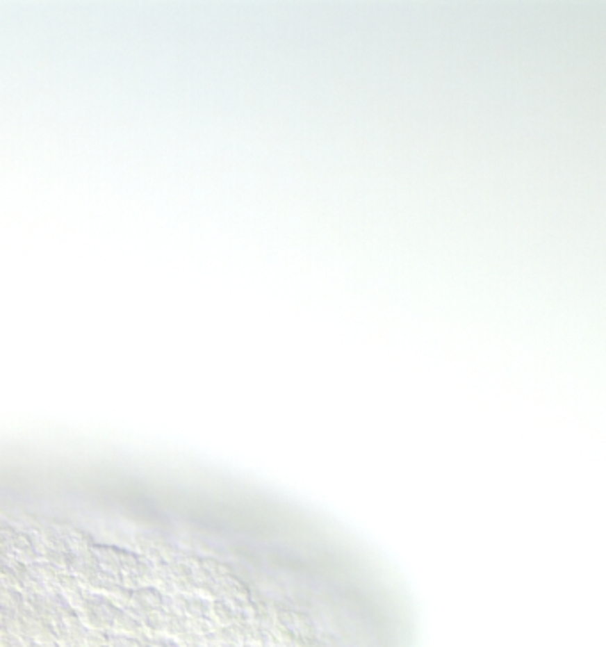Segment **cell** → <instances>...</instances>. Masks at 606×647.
Returning a JSON list of instances; mask_svg holds the SVG:
<instances>
[{
    "label": "cell",
    "mask_w": 606,
    "mask_h": 647,
    "mask_svg": "<svg viewBox=\"0 0 606 647\" xmlns=\"http://www.w3.org/2000/svg\"><path fill=\"white\" fill-rule=\"evenodd\" d=\"M120 608L100 592H85L82 605L76 608V614L89 630H101L113 633L114 617Z\"/></svg>",
    "instance_id": "cell-1"
},
{
    "label": "cell",
    "mask_w": 606,
    "mask_h": 647,
    "mask_svg": "<svg viewBox=\"0 0 606 647\" xmlns=\"http://www.w3.org/2000/svg\"><path fill=\"white\" fill-rule=\"evenodd\" d=\"M113 633H120V635H126V637H136V639H141L142 642L149 644V637L146 633L145 626L139 619H136L133 615H130L126 610H117L116 617H114V624H113Z\"/></svg>",
    "instance_id": "cell-2"
},
{
    "label": "cell",
    "mask_w": 606,
    "mask_h": 647,
    "mask_svg": "<svg viewBox=\"0 0 606 647\" xmlns=\"http://www.w3.org/2000/svg\"><path fill=\"white\" fill-rule=\"evenodd\" d=\"M164 594L155 585H145V587L133 589L132 591V607L139 608L141 612H152L162 608Z\"/></svg>",
    "instance_id": "cell-3"
},
{
    "label": "cell",
    "mask_w": 606,
    "mask_h": 647,
    "mask_svg": "<svg viewBox=\"0 0 606 647\" xmlns=\"http://www.w3.org/2000/svg\"><path fill=\"white\" fill-rule=\"evenodd\" d=\"M57 591L68 599L69 605H72L75 610L81 607L82 601H84V598H85V592H88L84 587H82V583L79 582V580H76L72 573H66V571L60 573L59 583H57Z\"/></svg>",
    "instance_id": "cell-4"
},
{
    "label": "cell",
    "mask_w": 606,
    "mask_h": 647,
    "mask_svg": "<svg viewBox=\"0 0 606 647\" xmlns=\"http://www.w3.org/2000/svg\"><path fill=\"white\" fill-rule=\"evenodd\" d=\"M11 551H15V555H17L15 559L18 562L33 564L40 560V550H38L36 543H33V539L28 537L27 534H24V532L15 534L11 543Z\"/></svg>",
    "instance_id": "cell-5"
},
{
    "label": "cell",
    "mask_w": 606,
    "mask_h": 647,
    "mask_svg": "<svg viewBox=\"0 0 606 647\" xmlns=\"http://www.w3.org/2000/svg\"><path fill=\"white\" fill-rule=\"evenodd\" d=\"M92 551L97 555L98 564H100L101 569L113 573V575H116L117 578L121 580V548L95 544Z\"/></svg>",
    "instance_id": "cell-6"
},
{
    "label": "cell",
    "mask_w": 606,
    "mask_h": 647,
    "mask_svg": "<svg viewBox=\"0 0 606 647\" xmlns=\"http://www.w3.org/2000/svg\"><path fill=\"white\" fill-rule=\"evenodd\" d=\"M28 569L33 571V575L43 583L44 587L49 589V591H57V583H59V576H60V569L56 567L54 564L47 562V560H36L33 564H27Z\"/></svg>",
    "instance_id": "cell-7"
},
{
    "label": "cell",
    "mask_w": 606,
    "mask_h": 647,
    "mask_svg": "<svg viewBox=\"0 0 606 647\" xmlns=\"http://www.w3.org/2000/svg\"><path fill=\"white\" fill-rule=\"evenodd\" d=\"M0 607L11 612H20L25 607V596L20 589L8 587L0 583Z\"/></svg>",
    "instance_id": "cell-8"
},
{
    "label": "cell",
    "mask_w": 606,
    "mask_h": 647,
    "mask_svg": "<svg viewBox=\"0 0 606 647\" xmlns=\"http://www.w3.org/2000/svg\"><path fill=\"white\" fill-rule=\"evenodd\" d=\"M208 615H212V601L203 596H187L185 617H208Z\"/></svg>",
    "instance_id": "cell-9"
},
{
    "label": "cell",
    "mask_w": 606,
    "mask_h": 647,
    "mask_svg": "<svg viewBox=\"0 0 606 647\" xmlns=\"http://www.w3.org/2000/svg\"><path fill=\"white\" fill-rule=\"evenodd\" d=\"M187 630H189V626H187V617H185V615L167 614V617H165V626H164L165 637H169V639H177L178 635H181V633Z\"/></svg>",
    "instance_id": "cell-10"
},
{
    "label": "cell",
    "mask_w": 606,
    "mask_h": 647,
    "mask_svg": "<svg viewBox=\"0 0 606 647\" xmlns=\"http://www.w3.org/2000/svg\"><path fill=\"white\" fill-rule=\"evenodd\" d=\"M105 596H107L117 608H121V610H125V608L132 603V589H129L126 585H123V583L114 585Z\"/></svg>",
    "instance_id": "cell-11"
},
{
    "label": "cell",
    "mask_w": 606,
    "mask_h": 647,
    "mask_svg": "<svg viewBox=\"0 0 606 647\" xmlns=\"http://www.w3.org/2000/svg\"><path fill=\"white\" fill-rule=\"evenodd\" d=\"M174 640H177L180 647H205L206 646L205 637L197 635L196 631H193V630L183 631V633L178 635Z\"/></svg>",
    "instance_id": "cell-12"
},
{
    "label": "cell",
    "mask_w": 606,
    "mask_h": 647,
    "mask_svg": "<svg viewBox=\"0 0 606 647\" xmlns=\"http://www.w3.org/2000/svg\"><path fill=\"white\" fill-rule=\"evenodd\" d=\"M146 642L136 637L120 635V633H110L108 635V646L110 647H142Z\"/></svg>",
    "instance_id": "cell-13"
},
{
    "label": "cell",
    "mask_w": 606,
    "mask_h": 647,
    "mask_svg": "<svg viewBox=\"0 0 606 647\" xmlns=\"http://www.w3.org/2000/svg\"><path fill=\"white\" fill-rule=\"evenodd\" d=\"M108 631H101V630H88V635H85V647H101L107 646L108 644Z\"/></svg>",
    "instance_id": "cell-14"
},
{
    "label": "cell",
    "mask_w": 606,
    "mask_h": 647,
    "mask_svg": "<svg viewBox=\"0 0 606 647\" xmlns=\"http://www.w3.org/2000/svg\"><path fill=\"white\" fill-rule=\"evenodd\" d=\"M0 646L2 647H24V642H22L18 637L11 635V633H0Z\"/></svg>",
    "instance_id": "cell-15"
},
{
    "label": "cell",
    "mask_w": 606,
    "mask_h": 647,
    "mask_svg": "<svg viewBox=\"0 0 606 647\" xmlns=\"http://www.w3.org/2000/svg\"><path fill=\"white\" fill-rule=\"evenodd\" d=\"M36 647H59V644H57V642H43V644H38Z\"/></svg>",
    "instance_id": "cell-16"
},
{
    "label": "cell",
    "mask_w": 606,
    "mask_h": 647,
    "mask_svg": "<svg viewBox=\"0 0 606 647\" xmlns=\"http://www.w3.org/2000/svg\"><path fill=\"white\" fill-rule=\"evenodd\" d=\"M4 615H6V608L0 607V633H2V623H4Z\"/></svg>",
    "instance_id": "cell-17"
},
{
    "label": "cell",
    "mask_w": 606,
    "mask_h": 647,
    "mask_svg": "<svg viewBox=\"0 0 606 647\" xmlns=\"http://www.w3.org/2000/svg\"><path fill=\"white\" fill-rule=\"evenodd\" d=\"M142 647H152V646H149V644H145V646H142Z\"/></svg>",
    "instance_id": "cell-18"
},
{
    "label": "cell",
    "mask_w": 606,
    "mask_h": 647,
    "mask_svg": "<svg viewBox=\"0 0 606 647\" xmlns=\"http://www.w3.org/2000/svg\"><path fill=\"white\" fill-rule=\"evenodd\" d=\"M101 647H110V646H108V644H107V646H101Z\"/></svg>",
    "instance_id": "cell-19"
},
{
    "label": "cell",
    "mask_w": 606,
    "mask_h": 647,
    "mask_svg": "<svg viewBox=\"0 0 606 647\" xmlns=\"http://www.w3.org/2000/svg\"><path fill=\"white\" fill-rule=\"evenodd\" d=\"M0 647H2V646H0Z\"/></svg>",
    "instance_id": "cell-20"
}]
</instances>
